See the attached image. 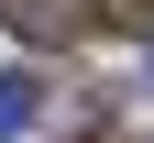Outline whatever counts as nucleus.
I'll return each mask as SVG.
<instances>
[{
  "label": "nucleus",
  "instance_id": "f257e3e1",
  "mask_svg": "<svg viewBox=\"0 0 154 143\" xmlns=\"http://www.w3.org/2000/svg\"><path fill=\"white\" fill-rule=\"evenodd\" d=\"M0 22L22 33V44H77V33L99 22V0H0Z\"/></svg>",
  "mask_w": 154,
  "mask_h": 143
},
{
  "label": "nucleus",
  "instance_id": "7ed1b4c3",
  "mask_svg": "<svg viewBox=\"0 0 154 143\" xmlns=\"http://www.w3.org/2000/svg\"><path fill=\"white\" fill-rule=\"evenodd\" d=\"M143 88H154V44H143Z\"/></svg>",
  "mask_w": 154,
  "mask_h": 143
},
{
  "label": "nucleus",
  "instance_id": "f03ea898",
  "mask_svg": "<svg viewBox=\"0 0 154 143\" xmlns=\"http://www.w3.org/2000/svg\"><path fill=\"white\" fill-rule=\"evenodd\" d=\"M33 121H44V77H22V66H11V77H0V143H11V132H33Z\"/></svg>",
  "mask_w": 154,
  "mask_h": 143
}]
</instances>
